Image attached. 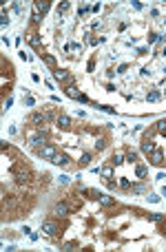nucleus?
Listing matches in <instances>:
<instances>
[{
    "instance_id": "f257e3e1",
    "label": "nucleus",
    "mask_w": 166,
    "mask_h": 252,
    "mask_svg": "<svg viewBox=\"0 0 166 252\" xmlns=\"http://www.w3.org/2000/svg\"><path fill=\"white\" fill-rule=\"evenodd\" d=\"M36 153H38L42 159L53 162V159H56V155H58V148H56V146H51V144H42V146H38V148H36Z\"/></svg>"
},
{
    "instance_id": "f03ea898",
    "label": "nucleus",
    "mask_w": 166,
    "mask_h": 252,
    "mask_svg": "<svg viewBox=\"0 0 166 252\" xmlns=\"http://www.w3.org/2000/svg\"><path fill=\"white\" fill-rule=\"evenodd\" d=\"M64 91H66V95H69V97L78 99V102H89V97H86V95H82V93L78 91V86H76V84H69Z\"/></svg>"
},
{
    "instance_id": "7ed1b4c3",
    "label": "nucleus",
    "mask_w": 166,
    "mask_h": 252,
    "mask_svg": "<svg viewBox=\"0 0 166 252\" xmlns=\"http://www.w3.org/2000/svg\"><path fill=\"white\" fill-rule=\"evenodd\" d=\"M53 78H56L58 82H69V84L73 82L71 73H69V71H62V69H56V71H53Z\"/></svg>"
},
{
    "instance_id": "20e7f679",
    "label": "nucleus",
    "mask_w": 166,
    "mask_h": 252,
    "mask_svg": "<svg viewBox=\"0 0 166 252\" xmlns=\"http://www.w3.org/2000/svg\"><path fill=\"white\" fill-rule=\"evenodd\" d=\"M42 232H44V235H49V237H53V235L58 232L56 221H44V223H42Z\"/></svg>"
},
{
    "instance_id": "39448f33",
    "label": "nucleus",
    "mask_w": 166,
    "mask_h": 252,
    "mask_svg": "<svg viewBox=\"0 0 166 252\" xmlns=\"http://www.w3.org/2000/svg\"><path fill=\"white\" fill-rule=\"evenodd\" d=\"M149 159H151V164H155V166H159V164H164V153H162V150H153V153L149 155Z\"/></svg>"
},
{
    "instance_id": "423d86ee",
    "label": "nucleus",
    "mask_w": 166,
    "mask_h": 252,
    "mask_svg": "<svg viewBox=\"0 0 166 252\" xmlns=\"http://www.w3.org/2000/svg\"><path fill=\"white\" fill-rule=\"evenodd\" d=\"M53 215H60V217H66V215H69V206L64 204V201H58V204L53 206Z\"/></svg>"
},
{
    "instance_id": "0eeeda50",
    "label": "nucleus",
    "mask_w": 166,
    "mask_h": 252,
    "mask_svg": "<svg viewBox=\"0 0 166 252\" xmlns=\"http://www.w3.org/2000/svg\"><path fill=\"white\" fill-rule=\"evenodd\" d=\"M142 150H144V153H146V155H151V153H153V150H155V144H153V142H151V139L146 137L144 142H142Z\"/></svg>"
},
{
    "instance_id": "6e6552de",
    "label": "nucleus",
    "mask_w": 166,
    "mask_h": 252,
    "mask_svg": "<svg viewBox=\"0 0 166 252\" xmlns=\"http://www.w3.org/2000/svg\"><path fill=\"white\" fill-rule=\"evenodd\" d=\"M29 142H31V144H33V146L38 148L40 144H44V135H42V133H33V135L29 137Z\"/></svg>"
},
{
    "instance_id": "1a4fd4ad",
    "label": "nucleus",
    "mask_w": 166,
    "mask_h": 252,
    "mask_svg": "<svg viewBox=\"0 0 166 252\" xmlns=\"http://www.w3.org/2000/svg\"><path fill=\"white\" fill-rule=\"evenodd\" d=\"M69 162H71V159H69L66 155H60V153H58V155H56V159H53V164H56V166H69Z\"/></svg>"
},
{
    "instance_id": "9d476101",
    "label": "nucleus",
    "mask_w": 166,
    "mask_h": 252,
    "mask_svg": "<svg viewBox=\"0 0 166 252\" xmlns=\"http://www.w3.org/2000/svg\"><path fill=\"white\" fill-rule=\"evenodd\" d=\"M58 126H62V128H71V117L69 115H60L58 117Z\"/></svg>"
},
{
    "instance_id": "9b49d317",
    "label": "nucleus",
    "mask_w": 166,
    "mask_h": 252,
    "mask_svg": "<svg viewBox=\"0 0 166 252\" xmlns=\"http://www.w3.org/2000/svg\"><path fill=\"white\" fill-rule=\"evenodd\" d=\"M46 117H49V115H42V113H33V115H31V122H33V124H44V122H46Z\"/></svg>"
},
{
    "instance_id": "f8f14e48",
    "label": "nucleus",
    "mask_w": 166,
    "mask_h": 252,
    "mask_svg": "<svg viewBox=\"0 0 166 252\" xmlns=\"http://www.w3.org/2000/svg\"><path fill=\"white\" fill-rule=\"evenodd\" d=\"M33 9H38L40 13H46V11H49V2H42V0H38V2L33 5Z\"/></svg>"
},
{
    "instance_id": "ddd939ff",
    "label": "nucleus",
    "mask_w": 166,
    "mask_h": 252,
    "mask_svg": "<svg viewBox=\"0 0 166 252\" xmlns=\"http://www.w3.org/2000/svg\"><path fill=\"white\" fill-rule=\"evenodd\" d=\"M98 201H100L102 206H113V197H109V195H100Z\"/></svg>"
},
{
    "instance_id": "4468645a",
    "label": "nucleus",
    "mask_w": 166,
    "mask_h": 252,
    "mask_svg": "<svg viewBox=\"0 0 166 252\" xmlns=\"http://www.w3.org/2000/svg\"><path fill=\"white\" fill-rule=\"evenodd\" d=\"M16 182H18V184H25V182H27V172L16 170Z\"/></svg>"
},
{
    "instance_id": "2eb2a0df",
    "label": "nucleus",
    "mask_w": 166,
    "mask_h": 252,
    "mask_svg": "<svg viewBox=\"0 0 166 252\" xmlns=\"http://www.w3.org/2000/svg\"><path fill=\"white\" fill-rule=\"evenodd\" d=\"M31 20H33L36 24H40V22H42V13H40L38 9H33V11H31Z\"/></svg>"
},
{
    "instance_id": "dca6fc26",
    "label": "nucleus",
    "mask_w": 166,
    "mask_h": 252,
    "mask_svg": "<svg viewBox=\"0 0 166 252\" xmlns=\"http://www.w3.org/2000/svg\"><path fill=\"white\" fill-rule=\"evenodd\" d=\"M66 51H78V53H80L82 46H80L78 42H69V44H66Z\"/></svg>"
},
{
    "instance_id": "f3484780",
    "label": "nucleus",
    "mask_w": 166,
    "mask_h": 252,
    "mask_svg": "<svg viewBox=\"0 0 166 252\" xmlns=\"http://www.w3.org/2000/svg\"><path fill=\"white\" fill-rule=\"evenodd\" d=\"M135 175H137V177H146V166H144V164H139V166L135 168Z\"/></svg>"
},
{
    "instance_id": "a211bd4d",
    "label": "nucleus",
    "mask_w": 166,
    "mask_h": 252,
    "mask_svg": "<svg viewBox=\"0 0 166 252\" xmlns=\"http://www.w3.org/2000/svg\"><path fill=\"white\" fill-rule=\"evenodd\" d=\"M29 42H31V46H36V49H40V36H29Z\"/></svg>"
},
{
    "instance_id": "6ab92c4d",
    "label": "nucleus",
    "mask_w": 166,
    "mask_h": 252,
    "mask_svg": "<svg viewBox=\"0 0 166 252\" xmlns=\"http://www.w3.org/2000/svg\"><path fill=\"white\" fill-rule=\"evenodd\" d=\"M146 99H149V102H157L159 93H157V91H151V93H146Z\"/></svg>"
},
{
    "instance_id": "aec40b11",
    "label": "nucleus",
    "mask_w": 166,
    "mask_h": 252,
    "mask_svg": "<svg viewBox=\"0 0 166 252\" xmlns=\"http://www.w3.org/2000/svg\"><path fill=\"white\" fill-rule=\"evenodd\" d=\"M126 162H137V153H135V150H126Z\"/></svg>"
},
{
    "instance_id": "412c9836",
    "label": "nucleus",
    "mask_w": 166,
    "mask_h": 252,
    "mask_svg": "<svg viewBox=\"0 0 166 252\" xmlns=\"http://www.w3.org/2000/svg\"><path fill=\"white\" fill-rule=\"evenodd\" d=\"M84 195H89V199H95V201H98L102 192H98V190H89V188H86V192H84Z\"/></svg>"
},
{
    "instance_id": "4be33fe9",
    "label": "nucleus",
    "mask_w": 166,
    "mask_h": 252,
    "mask_svg": "<svg viewBox=\"0 0 166 252\" xmlns=\"http://www.w3.org/2000/svg\"><path fill=\"white\" fill-rule=\"evenodd\" d=\"M155 131H159V133H166V119H162V122H157V124H155Z\"/></svg>"
},
{
    "instance_id": "5701e85b",
    "label": "nucleus",
    "mask_w": 166,
    "mask_h": 252,
    "mask_svg": "<svg viewBox=\"0 0 166 252\" xmlns=\"http://www.w3.org/2000/svg\"><path fill=\"white\" fill-rule=\"evenodd\" d=\"M100 172H102V177H104V179H109V177H111V172H113V170H111V166H104V168H102Z\"/></svg>"
},
{
    "instance_id": "b1692460",
    "label": "nucleus",
    "mask_w": 166,
    "mask_h": 252,
    "mask_svg": "<svg viewBox=\"0 0 166 252\" xmlns=\"http://www.w3.org/2000/svg\"><path fill=\"white\" fill-rule=\"evenodd\" d=\"M42 58H44V62L49 64V66H56V58H53V56H42Z\"/></svg>"
},
{
    "instance_id": "393cba45",
    "label": "nucleus",
    "mask_w": 166,
    "mask_h": 252,
    "mask_svg": "<svg viewBox=\"0 0 166 252\" xmlns=\"http://www.w3.org/2000/svg\"><path fill=\"white\" fill-rule=\"evenodd\" d=\"M113 164H115V166L124 164V155H115V157H113Z\"/></svg>"
},
{
    "instance_id": "a878e982",
    "label": "nucleus",
    "mask_w": 166,
    "mask_h": 252,
    "mask_svg": "<svg viewBox=\"0 0 166 252\" xmlns=\"http://www.w3.org/2000/svg\"><path fill=\"white\" fill-rule=\"evenodd\" d=\"M66 9H69V2H60L58 5V13H64Z\"/></svg>"
},
{
    "instance_id": "bb28decb",
    "label": "nucleus",
    "mask_w": 166,
    "mask_h": 252,
    "mask_svg": "<svg viewBox=\"0 0 166 252\" xmlns=\"http://www.w3.org/2000/svg\"><path fill=\"white\" fill-rule=\"evenodd\" d=\"M89 162H91V155H89V153H84V155H82V162H80V164H82V166H89Z\"/></svg>"
},
{
    "instance_id": "cd10ccee",
    "label": "nucleus",
    "mask_w": 166,
    "mask_h": 252,
    "mask_svg": "<svg viewBox=\"0 0 166 252\" xmlns=\"http://www.w3.org/2000/svg\"><path fill=\"white\" fill-rule=\"evenodd\" d=\"M104 146H106V142H104V139H98V144H95V150H102Z\"/></svg>"
},
{
    "instance_id": "c85d7f7f",
    "label": "nucleus",
    "mask_w": 166,
    "mask_h": 252,
    "mask_svg": "<svg viewBox=\"0 0 166 252\" xmlns=\"http://www.w3.org/2000/svg\"><path fill=\"white\" fill-rule=\"evenodd\" d=\"M25 104H27V106H33V104H36V99H33V97H29V95H27V97H25Z\"/></svg>"
},
{
    "instance_id": "c756f323",
    "label": "nucleus",
    "mask_w": 166,
    "mask_h": 252,
    "mask_svg": "<svg viewBox=\"0 0 166 252\" xmlns=\"http://www.w3.org/2000/svg\"><path fill=\"white\" fill-rule=\"evenodd\" d=\"M146 199H149V201H151V204H157V201H159V197H157V195H149V197H146Z\"/></svg>"
},
{
    "instance_id": "7c9ffc66",
    "label": "nucleus",
    "mask_w": 166,
    "mask_h": 252,
    "mask_svg": "<svg viewBox=\"0 0 166 252\" xmlns=\"http://www.w3.org/2000/svg\"><path fill=\"white\" fill-rule=\"evenodd\" d=\"M120 186H122L124 190H129V188H131V184H129V179H122V182H120Z\"/></svg>"
},
{
    "instance_id": "2f4dec72",
    "label": "nucleus",
    "mask_w": 166,
    "mask_h": 252,
    "mask_svg": "<svg viewBox=\"0 0 166 252\" xmlns=\"http://www.w3.org/2000/svg\"><path fill=\"white\" fill-rule=\"evenodd\" d=\"M100 109H102L104 113H115V109H113V106H100Z\"/></svg>"
},
{
    "instance_id": "473e14b6",
    "label": "nucleus",
    "mask_w": 166,
    "mask_h": 252,
    "mask_svg": "<svg viewBox=\"0 0 166 252\" xmlns=\"http://www.w3.org/2000/svg\"><path fill=\"white\" fill-rule=\"evenodd\" d=\"M129 69V64H120V66H117V73H124Z\"/></svg>"
},
{
    "instance_id": "72a5a7b5",
    "label": "nucleus",
    "mask_w": 166,
    "mask_h": 252,
    "mask_svg": "<svg viewBox=\"0 0 166 252\" xmlns=\"http://www.w3.org/2000/svg\"><path fill=\"white\" fill-rule=\"evenodd\" d=\"M89 9H91V7H80V9H78V13H80V16H84Z\"/></svg>"
},
{
    "instance_id": "f704fd0d",
    "label": "nucleus",
    "mask_w": 166,
    "mask_h": 252,
    "mask_svg": "<svg viewBox=\"0 0 166 252\" xmlns=\"http://www.w3.org/2000/svg\"><path fill=\"white\" fill-rule=\"evenodd\" d=\"M151 221H162V215H157V212H155V215H151Z\"/></svg>"
},
{
    "instance_id": "c9c22d12",
    "label": "nucleus",
    "mask_w": 166,
    "mask_h": 252,
    "mask_svg": "<svg viewBox=\"0 0 166 252\" xmlns=\"http://www.w3.org/2000/svg\"><path fill=\"white\" fill-rule=\"evenodd\" d=\"M0 22H2V27H7V24H9V20H7V16L2 13V18H0Z\"/></svg>"
},
{
    "instance_id": "e433bc0d",
    "label": "nucleus",
    "mask_w": 166,
    "mask_h": 252,
    "mask_svg": "<svg viewBox=\"0 0 166 252\" xmlns=\"http://www.w3.org/2000/svg\"><path fill=\"white\" fill-rule=\"evenodd\" d=\"M29 239H31V241H38V232H29Z\"/></svg>"
},
{
    "instance_id": "4c0bfd02",
    "label": "nucleus",
    "mask_w": 166,
    "mask_h": 252,
    "mask_svg": "<svg viewBox=\"0 0 166 252\" xmlns=\"http://www.w3.org/2000/svg\"><path fill=\"white\" fill-rule=\"evenodd\" d=\"M162 195H164V197H166V186H164V188H162Z\"/></svg>"
}]
</instances>
